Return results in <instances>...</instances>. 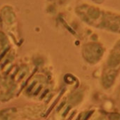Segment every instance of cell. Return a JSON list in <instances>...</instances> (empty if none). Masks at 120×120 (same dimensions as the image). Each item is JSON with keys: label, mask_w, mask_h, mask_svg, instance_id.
I'll return each mask as SVG.
<instances>
[{"label": "cell", "mask_w": 120, "mask_h": 120, "mask_svg": "<svg viewBox=\"0 0 120 120\" xmlns=\"http://www.w3.org/2000/svg\"><path fill=\"white\" fill-rule=\"evenodd\" d=\"M77 13L86 22L96 27L120 32V15L98 7L84 4L77 8Z\"/></svg>", "instance_id": "obj_1"}]
</instances>
